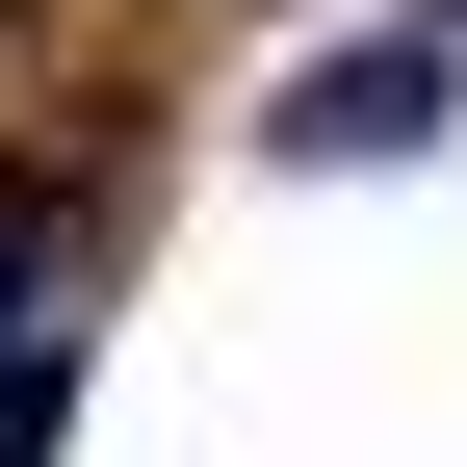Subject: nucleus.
<instances>
[{
  "label": "nucleus",
  "mask_w": 467,
  "mask_h": 467,
  "mask_svg": "<svg viewBox=\"0 0 467 467\" xmlns=\"http://www.w3.org/2000/svg\"><path fill=\"white\" fill-rule=\"evenodd\" d=\"M26 337H52V208L0 182V364H26Z\"/></svg>",
  "instance_id": "obj_3"
},
{
  "label": "nucleus",
  "mask_w": 467,
  "mask_h": 467,
  "mask_svg": "<svg viewBox=\"0 0 467 467\" xmlns=\"http://www.w3.org/2000/svg\"><path fill=\"white\" fill-rule=\"evenodd\" d=\"M78 441V337H26V364H0V467H52Z\"/></svg>",
  "instance_id": "obj_2"
},
{
  "label": "nucleus",
  "mask_w": 467,
  "mask_h": 467,
  "mask_svg": "<svg viewBox=\"0 0 467 467\" xmlns=\"http://www.w3.org/2000/svg\"><path fill=\"white\" fill-rule=\"evenodd\" d=\"M416 26H441V52H467V0H416Z\"/></svg>",
  "instance_id": "obj_4"
},
{
  "label": "nucleus",
  "mask_w": 467,
  "mask_h": 467,
  "mask_svg": "<svg viewBox=\"0 0 467 467\" xmlns=\"http://www.w3.org/2000/svg\"><path fill=\"white\" fill-rule=\"evenodd\" d=\"M441 130V26H364V52H312V78L260 104V156H312V182H364V156H416Z\"/></svg>",
  "instance_id": "obj_1"
}]
</instances>
